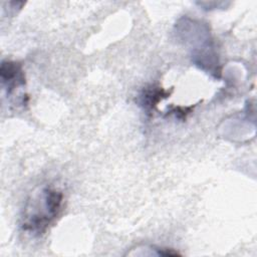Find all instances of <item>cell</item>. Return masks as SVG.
<instances>
[{"label":"cell","mask_w":257,"mask_h":257,"mask_svg":"<svg viewBox=\"0 0 257 257\" xmlns=\"http://www.w3.org/2000/svg\"><path fill=\"white\" fill-rule=\"evenodd\" d=\"M28 202L22 217L21 227L31 234H42L61 211L63 195L52 188H44L40 194Z\"/></svg>","instance_id":"6da1fadb"},{"label":"cell","mask_w":257,"mask_h":257,"mask_svg":"<svg viewBox=\"0 0 257 257\" xmlns=\"http://www.w3.org/2000/svg\"><path fill=\"white\" fill-rule=\"evenodd\" d=\"M166 95L167 94L162 89L151 86L149 88H145L144 91L141 93L140 102L146 110H152L155 105L160 101V99H162L161 96L166 97Z\"/></svg>","instance_id":"3957f363"},{"label":"cell","mask_w":257,"mask_h":257,"mask_svg":"<svg viewBox=\"0 0 257 257\" xmlns=\"http://www.w3.org/2000/svg\"><path fill=\"white\" fill-rule=\"evenodd\" d=\"M1 80L7 94H11L15 89L25 85V77L19 63L11 60L1 62Z\"/></svg>","instance_id":"7a4b0ae2"}]
</instances>
